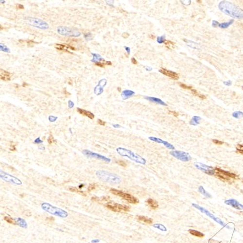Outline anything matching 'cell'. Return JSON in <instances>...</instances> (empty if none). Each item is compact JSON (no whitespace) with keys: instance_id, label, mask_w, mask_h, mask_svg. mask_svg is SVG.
<instances>
[{"instance_id":"cell-4","label":"cell","mask_w":243,"mask_h":243,"mask_svg":"<svg viewBox=\"0 0 243 243\" xmlns=\"http://www.w3.org/2000/svg\"><path fill=\"white\" fill-rule=\"evenodd\" d=\"M215 176L223 181L231 182L233 180H239V176L228 171L223 170L218 167H215Z\"/></svg>"},{"instance_id":"cell-29","label":"cell","mask_w":243,"mask_h":243,"mask_svg":"<svg viewBox=\"0 0 243 243\" xmlns=\"http://www.w3.org/2000/svg\"><path fill=\"white\" fill-rule=\"evenodd\" d=\"M191 91H192V93L194 95L196 96H198V97H199V98H200L202 100H204V99H206V96L203 95V94H199L198 92V91L196 90L195 89H192L191 90Z\"/></svg>"},{"instance_id":"cell-16","label":"cell","mask_w":243,"mask_h":243,"mask_svg":"<svg viewBox=\"0 0 243 243\" xmlns=\"http://www.w3.org/2000/svg\"><path fill=\"white\" fill-rule=\"evenodd\" d=\"M144 98L146 99L147 100L152 102L154 103H156L157 104L160 105L162 106H167V105L163 102V100H161L160 98H156V97H150V96H144Z\"/></svg>"},{"instance_id":"cell-22","label":"cell","mask_w":243,"mask_h":243,"mask_svg":"<svg viewBox=\"0 0 243 243\" xmlns=\"http://www.w3.org/2000/svg\"><path fill=\"white\" fill-rule=\"evenodd\" d=\"M137 219L140 221H142V222L146 223L148 224H151L153 223V219H152L146 217V216H144L138 215L137 216Z\"/></svg>"},{"instance_id":"cell-53","label":"cell","mask_w":243,"mask_h":243,"mask_svg":"<svg viewBox=\"0 0 243 243\" xmlns=\"http://www.w3.org/2000/svg\"><path fill=\"white\" fill-rule=\"evenodd\" d=\"M150 37H151V38H152V39H154V38H155V37L154 36H153V35H150Z\"/></svg>"},{"instance_id":"cell-54","label":"cell","mask_w":243,"mask_h":243,"mask_svg":"<svg viewBox=\"0 0 243 243\" xmlns=\"http://www.w3.org/2000/svg\"><path fill=\"white\" fill-rule=\"evenodd\" d=\"M118 90L119 92H121V88L120 87H118Z\"/></svg>"},{"instance_id":"cell-11","label":"cell","mask_w":243,"mask_h":243,"mask_svg":"<svg viewBox=\"0 0 243 243\" xmlns=\"http://www.w3.org/2000/svg\"><path fill=\"white\" fill-rule=\"evenodd\" d=\"M192 205H193L194 207H195V208H196L197 209L199 210V211H200V212H203V213H205L206 215H208L210 217H211V218L213 220H214L215 221L219 223V224H220L221 225H222V226H223V227H225V225L224 223L222 221H221L220 219L215 217L214 215H213L211 213H210V212H209L208 210H206L205 208L202 207L201 206H200L199 205H198V204H196L193 203V204H192Z\"/></svg>"},{"instance_id":"cell-13","label":"cell","mask_w":243,"mask_h":243,"mask_svg":"<svg viewBox=\"0 0 243 243\" xmlns=\"http://www.w3.org/2000/svg\"><path fill=\"white\" fill-rule=\"evenodd\" d=\"M148 139H149L150 141L154 142L163 144L164 145V146H165L167 148H168L169 149L173 150H175V147H174V146L173 144H172L171 143H170L167 142V141H164L162 139H160L159 138H157L155 137H153V136H151V137H148Z\"/></svg>"},{"instance_id":"cell-12","label":"cell","mask_w":243,"mask_h":243,"mask_svg":"<svg viewBox=\"0 0 243 243\" xmlns=\"http://www.w3.org/2000/svg\"><path fill=\"white\" fill-rule=\"evenodd\" d=\"M1 178H2L3 180L8 182H10L12 183L17 184V185L22 184L21 181L17 178L13 176H12L11 175H10L9 174L4 173L3 172H2V171L1 172Z\"/></svg>"},{"instance_id":"cell-52","label":"cell","mask_w":243,"mask_h":243,"mask_svg":"<svg viewBox=\"0 0 243 243\" xmlns=\"http://www.w3.org/2000/svg\"><path fill=\"white\" fill-rule=\"evenodd\" d=\"M146 70L148 71H151L152 70V68L151 67H147L146 68Z\"/></svg>"},{"instance_id":"cell-32","label":"cell","mask_w":243,"mask_h":243,"mask_svg":"<svg viewBox=\"0 0 243 243\" xmlns=\"http://www.w3.org/2000/svg\"><path fill=\"white\" fill-rule=\"evenodd\" d=\"M95 65L102 68V67H104L105 65H111L112 63L111 61H104V62H96L95 63Z\"/></svg>"},{"instance_id":"cell-10","label":"cell","mask_w":243,"mask_h":243,"mask_svg":"<svg viewBox=\"0 0 243 243\" xmlns=\"http://www.w3.org/2000/svg\"><path fill=\"white\" fill-rule=\"evenodd\" d=\"M83 153L86 156L89 157V158L96 159L97 160H100L103 161L106 163H109L111 161V160L108 158H107L106 157L101 155L97 153H94L89 150H84L83 151Z\"/></svg>"},{"instance_id":"cell-51","label":"cell","mask_w":243,"mask_h":243,"mask_svg":"<svg viewBox=\"0 0 243 243\" xmlns=\"http://www.w3.org/2000/svg\"><path fill=\"white\" fill-rule=\"evenodd\" d=\"M18 8V9H24V6L22 5H21V4H18L17 5Z\"/></svg>"},{"instance_id":"cell-24","label":"cell","mask_w":243,"mask_h":243,"mask_svg":"<svg viewBox=\"0 0 243 243\" xmlns=\"http://www.w3.org/2000/svg\"><path fill=\"white\" fill-rule=\"evenodd\" d=\"M198 191H199V192L200 193H201L202 194H203L204 196H205L207 198H212L211 194L206 191L205 189L204 188V187L202 186H200L199 187V188H198Z\"/></svg>"},{"instance_id":"cell-39","label":"cell","mask_w":243,"mask_h":243,"mask_svg":"<svg viewBox=\"0 0 243 243\" xmlns=\"http://www.w3.org/2000/svg\"><path fill=\"white\" fill-rule=\"evenodd\" d=\"M94 55V59H93V61L94 60H99V61H104V59H103L101 56L99 55H97V54H92Z\"/></svg>"},{"instance_id":"cell-30","label":"cell","mask_w":243,"mask_h":243,"mask_svg":"<svg viewBox=\"0 0 243 243\" xmlns=\"http://www.w3.org/2000/svg\"><path fill=\"white\" fill-rule=\"evenodd\" d=\"M233 21H234L233 20H231L228 22L222 23L221 24H219V27H220V28H223V29L227 28L229 26V25L233 24Z\"/></svg>"},{"instance_id":"cell-45","label":"cell","mask_w":243,"mask_h":243,"mask_svg":"<svg viewBox=\"0 0 243 243\" xmlns=\"http://www.w3.org/2000/svg\"><path fill=\"white\" fill-rule=\"evenodd\" d=\"M48 142L49 143H50V144H51L53 142H54V138H53V137L52 136H50V137H49L48 139Z\"/></svg>"},{"instance_id":"cell-37","label":"cell","mask_w":243,"mask_h":243,"mask_svg":"<svg viewBox=\"0 0 243 243\" xmlns=\"http://www.w3.org/2000/svg\"><path fill=\"white\" fill-rule=\"evenodd\" d=\"M165 40H165V36H161V37H158L157 38V42L160 44L164 43V42Z\"/></svg>"},{"instance_id":"cell-38","label":"cell","mask_w":243,"mask_h":243,"mask_svg":"<svg viewBox=\"0 0 243 243\" xmlns=\"http://www.w3.org/2000/svg\"><path fill=\"white\" fill-rule=\"evenodd\" d=\"M179 85L180 86V87L181 88H182V89H186V90H192L193 87L192 86H187V85L185 84L184 83H178Z\"/></svg>"},{"instance_id":"cell-3","label":"cell","mask_w":243,"mask_h":243,"mask_svg":"<svg viewBox=\"0 0 243 243\" xmlns=\"http://www.w3.org/2000/svg\"><path fill=\"white\" fill-rule=\"evenodd\" d=\"M96 176L102 181L111 184H120L121 182V178L116 174L105 171H98Z\"/></svg>"},{"instance_id":"cell-5","label":"cell","mask_w":243,"mask_h":243,"mask_svg":"<svg viewBox=\"0 0 243 243\" xmlns=\"http://www.w3.org/2000/svg\"><path fill=\"white\" fill-rule=\"evenodd\" d=\"M42 209L46 212L52 215H56L61 218L68 217V212L61 209L53 206L48 203H43L41 205Z\"/></svg>"},{"instance_id":"cell-48","label":"cell","mask_w":243,"mask_h":243,"mask_svg":"<svg viewBox=\"0 0 243 243\" xmlns=\"http://www.w3.org/2000/svg\"><path fill=\"white\" fill-rule=\"evenodd\" d=\"M219 24L218 22H217V21H213L212 22V26L213 27H216L217 25Z\"/></svg>"},{"instance_id":"cell-15","label":"cell","mask_w":243,"mask_h":243,"mask_svg":"<svg viewBox=\"0 0 243 243\" xmlns=\"http://www.w3.org/2000/svg\"><path fill=\"white\" fill-rule=\"evenodd\" d=\"M225 203L227 205L231 206L232 207L236 209L237 210H243V205L240 203L239 202L237 201L235 199H230L228 200H226L225 201Z\"/></svg>"},{"instance_id":"cell-14","label":"cell","mask_w":243,"mask_h":243,"mask_svg":"<svg viewBox=\"0 0 243 243\" xmlns=\"http://www.w3.org/2000/svg\"><path fill=\"white\" fill-rule=\"evenodd\" d=\"M159 72L160 73L163 74L164 75L166 76L167 77H169L174 80H177L179 78V76L177 73L171 71L170 70H168L163 68H161L159 70Z\"/></svg>"},{"instance_id":"cell-25","label":"cell","mask_w":243,"mask_h":243,"mask_svg":"<svg viewBox=\"0 0 243 243\" xmlns=\"http://www.w3.org/2000/svg\"><path fill=\"white\" fill-rule=\"evenodd\" d=\"M189 233L191 234L192 235L194 236H196L198 237H203L204 236V234H203L202 233H200L198 231L194 230V229H189L188 230Z\"/></svg>"},{"instance_id":"cell-41","label":"cell","mask_w":243,"mask_h":243,"mask_svg":"<svg viewBox=\"0 0 243 243\" xmlns=\"http://www.w3.org/2000/svg\"><path fill=\"white\" fill-rule=\"evenodd\" d=\"M96 187V184H94V183L90 184V185L88 188V190L89 192H90L95 189Z\"/></svg>"},{"instance_id":"cell-44","label":"cell","mask_w":243,"mask_h":243,"mask_svg":"<svg viewBox=\"0 0 243 243\" xmlns=\"http://www.w3.org/2000/svg\"><path fill=\"white\" fill-rule=\"evenodd\" d=\"M97 123L100 125H102V126H105V125H106V122L104 121H103V120H102L101 119H98L97 120Z\"/></svg>"},{"instance_id":"cell-36","label":"cell","mask_w":243,"mask_h":243,"mask_svg":"<svg viewBox=\"0 0 243 243\" xmlns=\"http://www.w3.org/2000/svg\"><path fill=\"white\" fill-rule=\"evenodd\" d=\"M164 43L166 45V47L168 49L171 48L175 44V42L170 40H165L164 42Z\"/></svg>"},{"instance_id":"cell-31","label":"cell","mask_w":243,"mask_h":243,"mask_svg":"<svg viewBox=\"0 0 243 243\" xmlns=\"http://www.w3.org/2000/svg\"><path fill=\"white\" fill-rule=\"evenodd\" d=\"M109 199V196H102L100 198L98 197H93L91 198L92 200L94 201L99 202L102 201H108V200Z\"/></svg>"},{"instance_id":"cell-55","label":"cell","mask_w":243,"mask_h":243,"mask_svg":"<svg viewBox=\"0 0 243 243\" xmlns=\"http://www.w3.org/2000/svg\"><path fill=\"white\" fill-rule=\"evenodd\" d=\"M242 182H243V181H242Z\"/></svg>"},{"instance_id":"cell-23","label":"cell","mask_w":243,"mask_h":243,"mask_svg":"<svg viewBox=\"0 0 243 243\" xmlns=\"http://www.w3.org/2000/svg\"><path fill=\"white\" fill-rule=\"evenodd\" d=\"M56 49L57 50H61V51H64L65 52H69L67 51V49H73V50H74V48H73L72 47H71L70 46H68V45H63V44H56Z\"/></svg>"},{"instance_id":"cell-6","label":"cell","mask_w":243,"mask_h":243,"mask_svg":"<svg viewBox=\"0 0 243 243\" xmlns=\"http://www.w3.org/2000/svg\"><path fill=\"white\" fill-rule=\"evenodd\" d=\"M110 191L111 192L112 194H114L115 195L121 197L123 199H125L126 201L129 202V203L135 204L138 203L139 202V199L136 198L135 197L133 196L131 194L124 193L123 191L118 190L114 188H111Z\"/></svg>"},{"instance_id":"cell-17","label":"cell","mask_w":243,"mask_h":243,"mask_svg":"<svg viewBox=\"0 0 243 243\" xmlns=\"http://www.w3.org/2000/svg\"><path fill=\"white\" fill-rule=\"evenodd\" d=\"M12 74L4 70L1 69V79L4 81L10 80Z\"/></svg>"},{"instance_id":"cell-49","label":"cell","mask_w":243,"mask_h":243,"mask_svg":"<svg viewBox=\"0 0 243 243\" xmlns=\"http://www.w3.org/2000/svg\"><path fill=\"white\" fill-rule=\"evenodd\" d=\"M125 50L126 51L127 53H128V54L129 55V54H130V48H129V47H126V46H125Z\"/></svg>"},{"instance_id":"cell-40","label":"cell","mask_w":243,"mask_h":243,"mask_svg":"<svg viewBox=\"0 0 243 243\" xmlns=\"http://www.w3.org/2000/svg\"><path fill=\"white\" fill-rule=\"evenodd\" d=\"M212 141L216 145H218V146H221V145H223L224 143V142H222V141H221L217 140V139H212Z\"/></svg>"},{"instance_id":"cell-56","label":"cell","mask_w":243,"mask_h":243,"mask_svg":"<svg viewBox=\"0 0 243 243\" xmlns=\"http://www.w3.org/2000/svg\"></svg>"},{"instance_id":"cell-1","label":"cell","mask_w":243,"mask_h":243,"mask_svg":"<svg viewBox=\"0 0 243 243\" xmlns=\"http://www.w3.org/2000/svg\"><path fill=\"white\" fill-rule=\"evenodd\" d=\"M220 10L230 17L237 19L243 18V10L239 7L229 2L224 1L221 2L218 5Z\"/></svg>"},{"instance_id":"cell-19","label":"cell","mask_w":243,"mask_h":243,"mask_svg":"<svg viewBox=\"0 0 243 243\" xmlns=\"http://www.w3.org/2000/svg\"><path fill=\"white\" fill-rule=\"evenodd\" d=\"M135 94L134 91L132 90H124L121 94V97L123 100H126L129 98L130 97H132Z\"/></svg>"},{"instance_id":"cell-43","label":"cell","mask_w":243,"mask_h":243,"mask_svg":"<svg viewBox=\"0 0 243 243\" xmlns=\"http://www.w3.org/2000/svg\"><path fill=\"white\" fill-rule=\"evenodd\" d=\"M169 113H170V114H171V115H173V116H175V117H177L178 116V115H179L178 113L177 112H176V111H169Z\"/></svg>"},{"instance_id":"cell-46","label":"cell","mask_w":243,"mask_h":243,"mask_svg":"<svg viewBox=\"0 0 243 243\" xmlns=\"http://www.w3.org/2000/svg\"><path fill=\"white\" fill-rule=\"evenodd\" d=\"M131 62L134 65H137L138 64V63L137 61V60L134 57H132V59H131Z\"/></svg>"},{"instance_id":"cell-9","label":"cell","mask_w":243,"mask_h":243,"mask_svg":"<svg viewBox=\"0 0 243 243\" xmlns=\"http://www.w3.org/2000/svg\"><path fill=\"white\" fill-rule=\"evenodd\" d=\"M194 166L197 169L201 171L207 175L210 176H215V169L213 167L200 162L194 163Z\"/></svg>"},{"instance_id":"cell-33","label":"cell","mask_w":243,"mask_h":243,"mask_svg":"<svg viewBox=\"0 0 243 243\" xmlns=\"http://www.w3.org/2000/svg\"><path fill=\"white\" fill-rule=\"evenodd\" d=\"M153 227L163 232H166L167 231L166 228H165V227L160 224H155L153 225Z\"/></svg>"},{"instance_id":"cell-27","label":"cell","mask_w":243,"mask_h":243,"mask_svg":"<svg viewBox=\"0 0 243 243\" xmlns=\"http://www.w3.org/2000/svg\"><path fill=\"white\" fill-rule=\"evenodd\" d=\"M232 116L236 119H240L243 118V112L241 111H235L233 112Z\"/></svg>"},{"instance_id":"cell-18","label":"cell","mask_w":243,"mask_h":243,"mask_svg":"<svg viewBox=\"0 0 243 243\" xmlns=\"http://www.w3.org/2000/svg\"><path fill=\"white\" fill-rule=\"evenodd\" d=\"M77 111L81 114L84 115V116H87L88 118H90V119H94V117H95L94 115L90 111H86V110L82 109V108H77Z\"/></svg>"},{"instance_id":"cell-35","label":"cell","mask_w":243,"mask_h":243,"mask_svg":"<svg viewBox=\"0 0 243 243\" xmlns=\"http://www.w3.org/2000/svg\"><path fill=\"white\" fill-rule=\"evenodd\" d=\"M236 149L237 153L243 155V144H237L236 146Z\"/></svg>"},{"instance_id":"cell-50","label":"cell","mask_w":243,"mask_h":243,"mask_svg":"<svg viewBox=\"0 0 243 243\" xmlns=\"http://www.w3.org/2000/svg\"><path fill=\"white\" fill-rule=\"evenodd\" d=\"M100 242V241L98 239H94L91 241V243H98Z\"/></svg>"},{"instance_id":"cell-8","label":"cell","mask_w":243,"mask_h":243,"mask_svg":"<svg viewBox=\"0 0 243 243\" xmlns=\"http://www.w3.org/2000/svg\"><path fill=\"white\" fill-rule=\"evenodd\" d=\"M170 154L175 158L182 162H188L192 159L189 153L180 150H172Z\"/></svg>"},{"instance_id":"cell-42","label":"cell","mask_w":243,"mask_h":243,"mask_svg":"<svg viewBox=\"0 0 243 243\" xmlns=\"http://www.w3.org/2000/svg\"><path fill=\"white\" fill-rule=\"evenodd\" d=\"M117 163L118 164H119V165H120L121 166L124 167H125L127 166V164L126 163H125V161H124L123 160H119L117 161Z\"/></svg>"},{"instance_id":"cell-21","label":"cell","mask_w":243,"mask_h":243,"mask_svg":"<svg viewBox=\"0 0 243 243\" xmlns=\"http://www.w3.org/2000/svg\"><path fill=\"white\" fill-rule=\"evenodd\" d=\"M146 203L151 208L154 210L157 209L159 207L158 202L152 198H148L146 201Z\"/></svg>"},{"instance_id":"cell-47","label":"cell","mask_w":243,"mask_h":243,"mask_svg":"<svg viewBox=\"0 0 243 243\" xmlns=\"http://www.w3.org/2000/svg\"><path fill=\"white\" fill-rule=\"evenodd\" d=\"M112 126H113V128H116V129H118V128H121V125H120L119 124H112Z\"/></svg>"},{"instance_id":"cell-7","label":"cell","mask_w":243,"mask_h":243,"mask_svg":"<svg viewBox=\"0 0 243 243\" xmlns=\"http://www.w3.org/2000/svg\"><path fill=\"white\" fill-rule=\"evenodd\" d=\"M105 206L112 211L117 212H125L129 211L130 208L126 205H121L113 201L108 202Z\"/></svg>"},{"instance_id":"cell-2","label":"cell","mask_w":243,"mask_h":243,"mask_svg":"<svg viewBox=\"0 0 243 243\" xmlns=\"http://www.w3.org/2000/svg\"><path fill=\"white\" fill-rule=\"evenodd\" d=\"M116 151L121 156L126 157L136 163L142 165H146V160L144 158L138 154L132 152L130 150L120 147L116 148Z\"/></svg>"},{"instance_id":"cell-34","label":"cell","mask_w":243,"mask_h":243,"mask_svg":"<svg viewBox=\"0 0 243 243\" xmlns=\"http://www.w3.org/2000/svg\"><path fill=\"white\" fill-rule=\"evenodd\" d=\"M4 220L5 221H6L7 223L11 224L16 225L17 224L16 221L14 219H13L12 218H11L10 217H9V216H5L4 217Z\"/></svg>"},{"instance_id":"cell-20","label":"cell","mask_w":243,"mask_h":243,"mask_svg":"<svg viewBox=\"0 0 243 243\" xmlns=\"http://www.w3.org/2000/svg\"><path fill=\"white\" fill-rule=\"evenodd\" d=\"M201 118L198 116H194L189 122V124L191 125L197 126L200 124Z\"/></svg>"},{"instance_id":"cell-26","label":"cell","mask_w":243,"mask_h":243,"mask_svg":"<svg viewBox=\"0 0 243 243\" xmlns=\"http://www.w3.org/2000/svg\"><path fill=\"white\" fill-rule=\"evenodd\" d=\"M16 223H17L18 224L20 227H21V228H26L27 227V225L26 222L24 220V219L18 218L17 219Z\"/></svg>"},{"instance_id":"cell-28","label":"cell","mask_w":243,"mask_h":243,"mask_svg":"<svg viewBox=\"0 0 243 243\" xmlns=\"http://www.w3.org/2000/svg\"><path fill=\"white\" fill-rule=\"evenodd\" d=\"M70 191L72 192H74V193H77L79 194H81L83 196H86V193L83 192V191H80V190L78 188H77V187H70L69 188Z\"/></svg>"}]
</instances>
